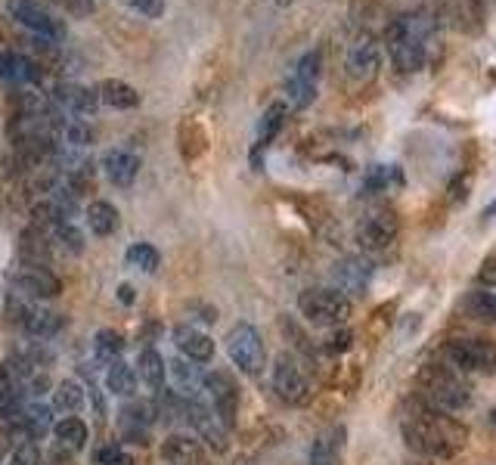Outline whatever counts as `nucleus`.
I'll use <instances>...</instances> for the list:
<instances>
[{
  "label": "nucleus",
  "instance_id": "42",
  "mask_svg": "<svg viewBox=\"0 0 496 465\" xmlns=\"http://www.w3.org/2000/svg\"><path fill=\"white\" fill-rule=\"evenodd\" d=\"M130 10H136L146 19H161L165 16V0H124Z\"/></svg>",
  "mask_w": 496,
  "mask_h": 465
},
{
  "label": "nucleus",
  "instance_id": "18",
  "mask_svg": "<svg viewBox=\"0 0 496 465\" xmlns=\"http://www.w3.org/2000/svg\"><path fill=\"white\" fill-rule=\"evenodd\" d=\"M103 171L115 186H130L140 174V155L130 149H109L103 155Z\"/></svg>",
  "mask_w": 496,
  "mask_h": 465
},
{
  "label": "nucleus",
  "instance_id": "10",
  "mask_svg": "<svg viewBox=\"0 0 496 465\" xmlns=\"http://www.w3.org/2000/svg\"><path fill=\"white\" fill-rule=\"evenodd\" d=\"M227 353L233 360V366H239L245 376H258L264 372L267 363V347L260 332L252 326V322H236L227 332Z\"/></svg>",
  "mask_w": 496,
  "mask_h": 465
},
{
  "label": "nucleus",
  "instance_id": "26",
  "mask_svg": "<svg viewBox=\"0 0 496 465\" xmlns=\"http://www.w3.org/2000/svg\"><path fill=\"white\" fill-rule=\"evenodd\" d=\"M53 434H56V446L66 453H78L81 446L87 444V422L78 419V415H66V419H59L53 425Z\"/></svg>",
  "mask_w": 496,
  "mask_h": 465
},
{
  "label": "nucleus",
  "instance_id": "25",
  "mask_svg": "<svg viewBox=\"0 0 496 465\" xmlns=\"http://www.w3.org/2000/svg\"><path fill=\"white\" fill-rule=\"evenodd\" d=\"M462 310L475 320L487 322V326H496V289L493 285H481L477 283L475 289L465 295Z\"/></svg>",
  "mask_w": 496,
  "mask_h": 465
},
{
  "label": "nucleus",
  "instance_id": "30",
  "mask_svg": "<svg viewBox=\"0 0 496 465\" xmlns=\"http://www.w3.org/2000/svg\"><path fill=\"white\" fill-rule=\"evenodd\" d=\"M136 369L130 363H124V360H115V363H109V372H105V384H109L112 394L118 397H134L136 394Z\"/></svg>",
  "mask_w": 496,
  "mask_h": 465
},
{
  "label": "nucleus",
  "instance_id": "14",
  "mask_svg": "<svg viewBox=\"0 0 496 465\" xmlns=\"http://www.w3.org/2000/svg\"><path fill=\"white\" fill-rule=\"evenodd\" d=\"M378 66H382V47L372 35H360L357 41L347 47V59L345 68L357 84H366L378 74Z\"/></svg>",
  "mask_w": 496,
  "mask_h": 465
},
{
  "label": "nucleus",
  "instance_id": "27",
  "mask_svg": "<svg viewBox=\"0 0 496 465\" xmlns=\"http://www.w3.org/2000/svg\"><path fill=\"white\" fill-rule=\"evenodd\" d=\"M84 217H87V227H90L97 236H112L118 229V223H121L118 208L112 202H105V198H97V202L87 205Z\"/></svg>",
  "mask_w": 496,
  "mask_h": 465
},
{
  "label": "nucleus",
  "instance_id": "35",
  "mask_svg": "<svg viewBox=\"0 0 496 465\" xmlns=\"http://www.w3.org/2000/svg\"><path fill=\"white\" fill-rule=\"evenodd\" d=\"M93 345H97V357L103 360V363H115L118 353L124 351V335L115 332V329H99Z\"/></svg>",
  "mask_w": 496,
  "mask_h": 465
},
{
  "label": "nucleus",
  "instance_id": "1",
  "mask_svg": "<svg viewBox=\"0 0 496 465\" xmlns=\"http://www.w3.org/2000/svg\"><path fill=\"white\" fill-rule=\"evenodd\" d=\"M400 434L407 450L422 459H453L469 444V428L453 413L422 400L419 394L409 400V409L403 413Z\"/></svg>",
  "mask_w": 496,
  "mask_h": 465
},
{
  "label": "nucleus",
  "instance_id": "2",
  "mask_svg": "<svg viewBox=\"0 0 496 465\" xmlns=\"http://www.w3.org/2000/svg\"><path fill=\"white\" fill-rule=\"evenodd\" d=\"M434 22L428 12H403V16L391 19L388 31H384V43H388V56L400 72H419L425 66V41L431 35Z\"/></svg>",
  "mask_w": 496,
  "mask_h": 465
},
{
  "label": "nucleus",
  "instance_id": "40",
  "mask_svg": "<svg viewBox=\"0 0 496 465\" xmlns=\"http://www.w3.org/2000/svg\"><path fill=\"white\" fill-rule=\"evenodd\" d=\"M93 465H134V462H130V456L118 444H103L93 453Z\"/></svg>",
  "mask_w": 496,
  "mask_h": 465
},
{
  "label": "nucleus",
  "instance_id": "6",
  "mask_svg": "<svg viewBox=\"0 0 496 465\" xmlns=\"http://www.w3.org/2000/svg\"><path fill=\"white\" fill-rule=\"evenodd\" d=\"M4 314H6V322H10V326L22 329V332L31 335V338H53V335L66 326V320H62L59 314L35 307V304L22 295H6Z\"/></svg>",
  "mask_w": 496,
  "mask_h": 465
},
{
  "label": "nucleus",
  "instance_id": "37",
  "mask_svg": "<svg viewBox=\"0 0 496 465\" xmlns=\"http://www.w3.org/2000/svg\"><path fill=\"white\" fill-rule=\"evenodd\" d=\"M285 93H289V103L295 105V109H304V105L314 103L316 81H307V78H301V74L291 72V78L285 81Z\"/></svg>",
  "mask_w": 496,
  "mask_h": 465
},
{
  "label": "nucleus",
  "instance_id": "9",
  "mask_svg": "<svg viewBox=\"0 0 496 465\" xmlns=\"http://www.w3.org/2000/svg\"><path fill=\"white\" fill-rule=\"evenodd\" d=\"M273 391L279 394V400L289 403V407H304L314 397V384L310 376L304 372V366L298 363L295 353H279L276 363H273Z\"/></svg>",
  "mask_w": 496,
  "mask_h": 465
},
{
  "label": "nucleus",
  "instance_id": "44",
  "mask_svg": "<svg viewBox=\"0 0 496 465\" xmlns=\"http://www.w3.org/2000/svg\"><path fill=\"white\" fill-rule=\"evenodd\" d=\"M351 338H353L351 329L338 326V329H335V332L326 338V351H329V353H345L347 347H351Z\"/></svg>",
  "mask_w": 496,
  "mask_h": 465
},
{
  "label": "nucleus",
  "instance_id": "21",
  "mask_svg": "<svg viewBox=\"0 0 496 465\" xmlns=\"http://www.w3.org/2000/svg\"><path fill=\"white\" fill-rule=\"evenodd\" d=\"M161 459H165V465H202L205 450L196 438L171 434V438L161 444Z\"/></svg>",
  "mask_w": 496,
  "mask_h": 465
},
{
  "label": "nucleus",
  "instance_id": "23",
  "mask_svg": "<svg viewBox=\"0 0 496 465\" xmlns=\"http://www.w3.org/2000/svg\"><path fill=\"white\" fill-rule=\"evenodd\" d=\"M136 378H140L146 388H152L155 394H159L161 388H165L167 382V366H165V357H161L155 347H143L140 357H136Z\"/></svg>",
  "mask_w": 496,
  "mask_h": 465
},
{
  "label": "nucleus",
  "instance_id": "7",
  "mask_svg": "<svg viewBox=\"0 0 496 465\" xmlns=\"http://www.w3.org/2000/svg\"><path fill=\"white\" fill-rule=\"evenodd\" d=\"M444 357L459 372H475V376L496 372V345L487 338H453L444 347Z\"/></svg>",
  "mask_w": 496,
  "mask_h": 465
},
{
  "label": "nucleus",
  "instance_id": "22",
  "mask_svg": "<svg viewBox=\"0 0 496 465\" xmlns=\"http://www.w3.org/2000/svg\"><path fill=\"white\" fill-rule=\"evenodd\" d=\"M0 81H10V84H37L41 81V66L31 62L28 56L0 50Z\"/></svg>",
  "mask_w": 496,
  "mask_h": 465
},
{
  "label": "nucleus",
  "instance_id": "39",
  "mask_svg": "<svg viewBox=\"0 0 496 465\" xmlns=\"http://www.w3.org/2000/svg\"><path fill=\"white\" fill-rule=\"evenodd\" d=\"M6 465H41V450H37L35 440H22V444L12 446Z\"/></svg>",
  "mask_w": 496,
  "mask_h": 465
},
{
  "label": "nucleus",
  "instance_id": "32",
  "mask_svg": "<svg viewBox=\"0 0 496 465\" xmlns=\"http://www.w3.org/2000/svg\"><path fill=\"white\" fill-rule=\"evenodd\" d=\"M171 372H174V378H177V388H180L177 394L180 397H198L202 376H198V369L192 366V360H174Z\"/></svg>",
  "mask_w": 496,
  "mask_h": 465
},
{
  "label": "nucleus",
  "instance_id": "4",
  "mask_svg": "<svg viewBox=\"0 0 496 465\" xmlns=\"http://www.w3.org/2000/svg\"><path fill=\"white\" fill-rule=\"evenodd\" d=\"M397 236H400V221L391 208H369L353 227V239L369 260L388 254L397 245Z\"/></svg>",
  "mask_w": 496,
  "mask_h": 465
},
{
  "label": "nucleus",
  "instance_id": "3",
  "mask_svg": "<svg viewBox=\"0 0 496 465\" xmlns=\"http://www.w3.org/2000/svg\"><path fill=\"white\" fill-rule=\"evenodd\" d=\"M415 382H419L422 400L446 413H459L471 403V384L465 382V372L453 369L450 363H425Z\"/></svg>",
  "mask_w": 496,
  "mask_h": 465
},
{
  "label": "nucleus",
  "instance_id": "24",
  "mask_svg": "<svg viewBox=\"0 0 496 465\" xmlns=\"http://www.w3.org/2000/svg\"><path fill=\"white\" fill-rule=\"evenodd\" d=\"M341 450H345V428L335 425L314 440V446H310V465H338Z\"/></svg>",
  "mask_w": 496,
  "mask_h": 465
},
{
  "label": "nucleus",
  "instance_id": "45",
  "mask_svg": "<svg viewBox=\"0 0 496 465\" xmlns=\"http://www.w3.org/2000/svg\"><path fill=\"white\" fill-rule=\"evenodd\" d=\"M56 4L62 6V10H68L72 16H90L93 12V0H56Z\"/></svg>",
  "mask_w": 496,
  "mask_h": 465
},
{
  "label": "nucleus",
  "instance_id": "29",
  "mask_svg": "<svg viewBox=\"0 0 496 465\" xmlns=\"http://www.w3.org/2000/svg\"><path fill=\"white\" fill-rule=\"evenodd\" d=\"M66 221H72V217L56 205V198H43V202H37L35 208H31V227H37L41 233H47L50 239H53V233Z\"/></svg>",
  "mask_w": 496,
  "mask_h": 465
},
{
  "label": "nucleus",
  "instance_id": "46",
  "mask_svg": "<svg viewBox=\"0 0 496 465\" xmlns=\"http://www.w3.org/2000/svg\"><path fill=\"white\" fill-rule=\"evenodd\" d=\"M118 301H121V304H134V301H136L134 285H130V283H121V285H118Z\"/></svg>",
  "mask_w": 496,
  "mask_h": 465
},
{
  "label": "nucleus",
  "instance_id": "15",
  "mask_svg": "<svg viewBox=\"0 0 496 465\" xmlns=\"http://www.w3.org/2000/svg\"><path fill=\"white\" fill-rule=\"evenodd\" d=\"M335 279V289L347 298H357L369 289V279H372V260L366 254H351V258H341L332 270Z\"/></svg>",
  "mask_w": 496,
  "mask_h": 465
},
{
  "label": "nucleus",
  "instance_id": "20",
  "mask_svg": "<svg viewBox=\"0 0 496 465\" xmlns=\"http://www.w3.org/2000/svg\"><path fill=\"white\" fill-rule=\"evenodd\" d=\"M174 345H177L180 353H183L186 360H192V363H208V360L214 357V341L192 326L174 329Z\"/></svg>",
  "mask_w": 496,
  "mask_h": 465
},
{
  "label": "nucleus",
  "instance_id": "38",
  "mask_svg": "<svg viewBox=\"0 0 496 465\" xmlns=\"http://www.w3.org/2000/svg\"><path fill=\"white\" fill-rule=\"evenodd\" d=\"M53 242H59V245L66 248V252H72V254H81V252H84V233H81V229L74 227L72 221H66L59 229H56V233H53Z\"/></svg>",
  "mask_w": 496,
  "mask_h": 465
},
{
  "label": "nucleus",
  "instance_id": "33",
  "mask_svg": "<svg viewBox=\"0 0 496 465\" xmlns=\"http://www.w3.org/2000/svg\"><path fill=\"white\" fill-rule=\"evenodd\" d=\"M59 134H62V140H66L72 149L93 146V143H97V130H93V124L84 121V118H72V121H62Z\"/></svg>",
  "mask_w": 496,
  "mask_h": 465
},
{
  "label": "nucleus",
  "instance_id": "11",
  "mask_svg": "<svg viewBox=\"0 0 496 465\" xmlns=\"http://www.w3.org/2000/svg\"><path fill=\"white\" fill-rule=\"evenodd\" d=\"M202 388L211 400V409L217 413V419L227 428L236 425V415H239V384L229 376L227 369H211L202 376Z\"/></svg>",
  "mask_w": 496,
  "mask_h": 465
},
{
  "label": "nucleus",
  "instance_id": "17",
  "mask_svg": "<svg viewBox=\"0 0 496 465\" xmlns=\"http://www.w3.org/2000/svg\"><path fill=\"white\" fill-rule=\"evenodd\" d=\"M53 99L66 112H72L74 118H87L97 112L99 90H93V87H87V84H59L53 90Z\"/></svg>",
  "mask_w": 496,
  "mask_h": 465
},
{
  "label": "nucleus",
  "instance_id": "31",
  "mask_svg": "<svg viewBox=\"0 0 496 465\" xmlns=\"http://www.w3.org/2000/svg\"><path fill=\"white\" fill-rule=\"evenodd\" d=\"M84 407V384L74 378H62L53 388V409L56 413H78Z\"/></svg>",
  "mask_w": 496,
  "mask_h": 465
},
{
  "label": "nucleus",
  "instance_id": "41",
  "mask_svg": "<svg viewBox=\"0 0 496 465\" xmlns=\"http://www.w3.org/2000/svg\"><path fill=\"white\" fill-rule=\"evenodd\" d=\"M391 180H400V174H397V167H384V165H372L369 174H366V186L369 190H388Z\"/></svg>",
  "mask_w": 496,
  "mask_h": 465
},
{
  "label": "nucleus",
  "instance_id": "34",
  "mask_svg": "<svg viewBox=\"0 0 496 465\" xmlns=\"http://www.w3.org/2000/svg\"><path fill=\"white\" fill-rule=\"evenodd\" d=\"M124 260L143 273H155L161 264V254L155 252V245H149V242H134V245L124 252Z\"/></svg>",
  "mask_w": 496,
  "mask_h": 465
},
{
  "label": "nucleus",
  "instance_id": "28",
  "mask_svg": "<svg viewBox=\"0 0 496 465\" xmlns=\"http://www.w3.org/2000/svg\"><path fill=\"white\" fill-rule=\"evenodd\" d=\"M99 99L112 109H134L140 103V93L136 87H130L128 81H118V78H105L99 84Z\"/></svg>",
  "mask_w": 496,
  "mask_h": 465
},
{
  "label": "nucleus",
  "instance_id": "19",
  "mask_svg": "<svg viewBox=\"0 0 496 465\" xmlns=\"http://www.w3.org/2000/svg\"><path fill=\"white\" fill-rule=\"evenodd\" d=\"M50 258H53V239L37 227L22 229V236H19V260L31 267H47Z\"/></svg>",
  "mask_w": 496,
  "mask_h": 465
},
{
  "label": "nucleus",
  "instance_id": "5",
  "mask_svg": "<svg viewBox=\"0 0 496 465\" xmlns=\"http://www.w3.org/2000/svg\"><path fill=\"white\" fill-rule=\"evenodd\" d=\"M298 310L307 322L314 326H329L338 329L351 320L353 304L347 295H341L338 289H304L298 295Z\"/></svg>",
  "mask_w": 496,
  "mask_h": 465
},
{
  "label": "nucleus",
  "instance_id": "36",
  "mask_svg": "<svg viewBox=\"0 0 496 465\" xmlns=\"http://www.w3.org/2000/svg\"><path fill=\"white\" fill-rule=\"evenodd\" d=\"M283 121H285V105L283 103H273L270 109L260 115V121H258V146H267V143H270L273 136L279 134Z\"/></svg>",
  "mask_w": 496,
  "mask_h": 465
},
{
  "label": "nucleus",
  "instance_id": "47",
  "mask_svg": "<svg viewBox=\"0 0 496 465\" xmlns=\"http://www.w3.org/2000/svg\"><path fill=\"white\" fill-rule=\"evenodd\" d=\"M490 425L496 428V409H493V413H490Z\"/></svg>",
  "mask_w": 496,
  "mask_h": 465
},
{
  "label": "nucleus",
  "instance_id": "43",
  "mask_svg": "<svg viewBox=\"0 0 496 465\" xmlns=\"http://www.w3.org/2000/svg\"><path fill=\"white\" fill-rule=\"evenodd\" d=\"M295 74H301V78H307V81H316V74H320V53H316V50L304 53L295 66Z\"/></svg>",
  "mask_w": 496,
  "mask_h": 465
},
{
  "label": "nucleus",
  "instance_id": "8",
  "mask_svg": "<svg viewBox=\"0 0 496 465\" xmlns=\"http://www.w3.org/2000/svg\"><path fill=\"white\" fill-rule=\"evenodd\" d=\"M6 10L16 19L22 28H28L31 35L43 37L47 43H59L68 37V28L56 12H50L41 0H6Z\"/></svg>",
  "mask_w": 496,
  "mask_h": 465
},
{
  "label": "nucleus",
  "instance_id": "13",
  "mask_svg": "<svg viewBox=\"0 0 496 465\" xmlns=\"http://www.w3.org/2000/svg\"><path fill=\"white\" fill-rule=\"evenodd\" d=\"M10 283L16 285V291L28 301H47V298H56L62 291V283L47 270V267H31V264H19L16 270L10 273Z\"/></svg>",
  "mask_w": 496,
  "mask_h": 465
},
{
  "label": "nucleus",
  "instance_id": "16",
  "mask_svg": "<svg viewBox=\"0 0 496 465\" xmlns=\"http://www.w3.org/2000/svg\"><path fill=\"white\" fill-rule=\"evenodd\" d=\"M118 425L124 438H130L134 444H146L149 428L155 425V403H124L118 413Z\"/></svg>",
  "mask_w": 496,
  "mask_h": 465
},
{
  "label": "nucleus",
  "instance_id": "12",
  "mask_svg": "<svg viewBox=\"0 0 496 465\" xmlns=\"http://www.w3.org/2000/svg\"><path fill=\"white\" fill-rule=\"evenodd\" d=\"M186 422L196 428V434L214 453L229 450V428L217 419V413L202 400V397H186Z\"/></svg>",
  "mask_w": 496,
  "mask_h": 465
}]
</instances>
